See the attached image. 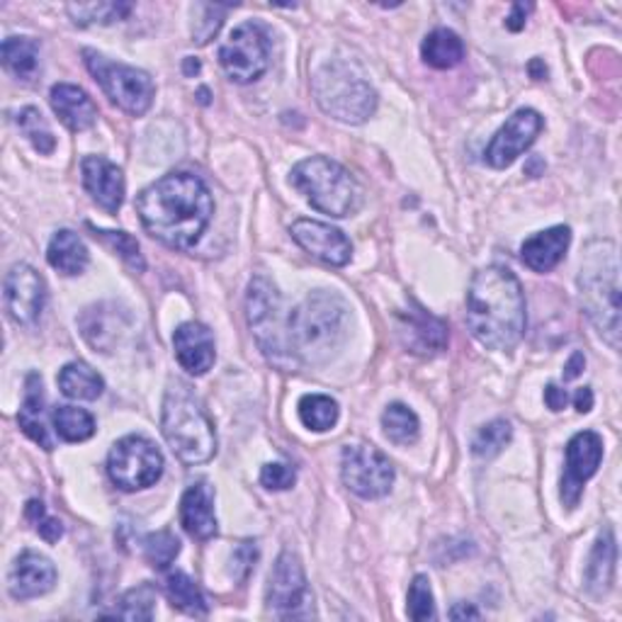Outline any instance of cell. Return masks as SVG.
<instances>
[{"label": "cell", "mask_w": 622, "mask_h": 622, "mask_svg": "<svg viewBox=\"0 0 622 622\" xmlns=\"http://www.w3.org/2000/svg\"><path fill=\"white\" fill-rule=\"evenodd\" d=\"M137 211L144 229L154 238L168 248L188 250L209 227L215 203L203 178L176 170L141 190Z\"/></svg>", "instance_id": "cell-1"}, {"label": "cell", "mask_w": 622, "mask_h": 622, "mask_svg": "<svg viewBox=\"0 0 622 622\" xmlns=\"http://www.w3.org/2000/svg\"><path fill=\"white\" fill-rule=\"evenodd\" d=\"M525 295L521 280L504 266L476 273L467 289V326L488 351H513L525 336Z\"/></svg>", "instance_id": "cell-2"}, {"label": "cell", "mask_w": 622, "mask_h": 622, "mask_svg": "<svg viewBox=\"0 0 622 622\" xmlns=\"http://www.w3.org/2000/svg\"><path fill=\"white\" fill-rule=\"evenodd\" d=\"M348 334V304L336 293L309 295L287 316L289 351L295 363H324Z\"/></svg>", "instance_id": "cell-3"}, {"label": "cell", "mask_w": 622, "mask_h": 622, "mask_svg": "<svg viewBox=\"0 0 622 622\" xmlns=\"http://www.w3.org/2000/svg\"><path fill=\"white\" fill-rule=\"evenodd\" d=\"M579 295L591 324L613 348H620V260L615 244L595 241L589 246L581 263Z\"/></svg>", "instance_id": "cell-4"}, {"label": "cell", "mask_w": 622, "mask_h": 622, "mask_svg": "<svg viewBox=\"0 0 622 622\" xmlns=\"http://www.w3.org/2000/svg\"><path fill=\"white\" fill-rule=\"evenodd\" d=\"M161 433L182 465H203L217 453V433L205 404L188 385H170L161 408Z\"/></svg>", "instance_id": "cell-5"}, {"label": "cell", "mask_w": 622, "mask_h": 622, "mask_svg": "<svg viewBox=\"0 0 622 622\" xmlns=\"http://www.w3.org/2000/svg\"><path fill=\"white\" fill-rule=\"evenodd\" d=\"M312 90L319 108L346 125H363L377 110V92L355 63H324L312 78Z\"/></svg>", "instance_id": "cell-6"}, {"label": "cell", "mask_w": 622, "mask_h": 622, "mask_svg": "<svg viewBox=\"0 0 622 622\" xmlns=\"http://www.w3.org/2000/svg\"><path fill=\"white\" fill-rule=\"evenodd\" d=\"M289 182L307 197L314 209L328 217H348L363 203V190L351 170L326 156L304 158L289 174Z\"/></svg>", "instance_id": "cell-7"}, {"label": "cell", "mask_w": 622, "mask_h": 622, "mask_svg": "<svg viewBox=\"0 0 622 622\" xmlns=\"http://www.w3.org/2000/svg\"><path fill=\"white\" fill-rule=\"evenodd\" d=\"M246 316L254 328L260 351L277 365H297L293 351H289L287 316H283V299L266 277H256L248 285L246 295Z\"/></svg>", "instance_id": "cell-8"}, {"label": "cell", "mask_w": 622, "mask_h": 622, "mask_svg": "<svg viewBox=\"0 0 622 622\" xmlns=\"http://www.w3.org/2000/svg\"><path fill=\"white\" fill-rule=\"evenodd\" d=\"M83 57L92 78H96L105 96H108L119 110L135 117L149 112L156 88L147 71H139L135 66L127 63H115L92 49H86Z\"/></svg>", "instance_id": "cell-9"}, {"label": "cell", "mask_w": 622, "mask_h": 622, "mask_svg": "<svg viewBox=\"0 0 622 622\" xmlns=\"http://www.w3.org/2000/svg\"><path fill=\"white\" fill-rule=\"evenodd\" d=\"M108 474L122 492H141L161 480L164 455L144 435H127L110 450Z\"/></svg>", "instance_id": "cell-10"}, {"label": "cell", "mask_w": 622, "mask_h": 622, "mask_svg": "<svg viewBox=\"0 0 622 622\" xmlns=\"http://www.w3.org/2000/svg\"><path fill=\"white\" fill-rule=\"evenodd\" d=\"M268 608L283 620L314 618V595L297 554L283 552L268 579Z\"/></svg>", "instance_id": "cell-11"}, {"label": "cell", "mask_w": 622, "mask_h": 622, "mask_svg": "<svg viewBox=\"0 0 622 622\" xmlns=\"http://www.w3.org/2000/svg\"><path fill=\"white\" fill-rule=\"evenodd\" d=\"M219 63L236 83H250L268 71L270 37L258 22H244L219 49Z\"/></svg>", "instance_id": "cell-12"}, {"label": "cell", "mask_w": 622, "mask_h": 622, "mask_svg": "<svg viewBox=\"0 0 622 622\" xmlns=\"http://www.w3.org/2000/svg\"><path fill=\"white\" fill-rule=\"evenodd\" d=\"M340 476L355 496L382 498L389 494L394 484V467L385 453L373 445L355 443L343 447Z\"/></svg>", "instance_id": "cell-13"}, {"label": "cell", "mask_w": 622, "mask_h": 622, "mask_svg": "<svg viewBox=\"0 0 622 622\" xmlns=\"http://www.w3.org/2000/svg\"><path fill=\"white\" fill-rule=\"evenodd\" d=\"M603 460V441L599 433L584 431L576 433L566 445V465L562 474V504L572 511L579 506L581 494H584V484L591 476L599 472Z\"/></svg>", "instance_id": "cell-14"}, {"label": "cell", "mask_w": 622, "mask_h": 622, "mask_svg": "<svg viewBox=\"0 0 622 622\" xmlns=\"http://www.w3.org/2000/svg\"><path fill=\"white\" fill-rule=\"evenodd\" d=\"M6 309L18 326H34L47 304V283L28 263H18L3 283Z\"/></svg>", "instance_id": "cell-15"}, {"label": "cell", "mask_w": 622, "mask_h": 622, "mask_svg": "<svg viewBox=\"0 0 622 622\" xmlns=\"http://www.w3.org/2000/svg\"><path fill=\"white\" fill-rule=\"evenodd\" d=\"M542 117L540 112L523 108L509 117V122L501 127L492 144L486 147V164L492 168H509L515 158L527 151L535 144L537 135L542 131Z\"/></svg>", "instance_id": "cell-16"}, {"label": "cell", "mask_w": 622, "mask_h": 622, "mask_svg": "<svg viewBox=\"0 0 622 622\" xmlns=\"http://www.w3.org/2000/svg\"><path fill=\"white\" fill-rule=\"evenodd\" d=\"M289 231H293L295 241L307 250L309 256L326 263V266L343 268L351 263L353 244L348 241L346 234L330 227V224L316 219H297Z\"/></svg>", "instance_id": "cell-17"}, {"label": "cell", "mask_w": 622, "mask_h": 622, "mask_svg": "<svg viewBox=\"0 0 622 622\" xmlns=\"http://www.w3.org/2000/svg\"><path fill=\"white\" fill-rule=\"evenodd\" d=\"M57 584V566L39 552H22L8 574V591L16 601H30L49 593Z\"/></svg>", "instance_id": "cell-18"}, {"label": "cell", "mask_w": 622, "mask_h": 622, "mask_svg": "<svg viewBox=\"0 0 622 622\" xmlns=\"http://www.w3.org/2000/svg\"><path fill=\"white\" fill-rule=\"evenodd\" d=\"M399 336L404 346L418 355L438 353L447 346L445 322L435 319L433 314H428L416 302H412L408 312L399 314Z\"/></svg>", "instance_id": "cell-19"}, {"label": "cell", "mask_w": 622, "mask_h": 622, "mask_svg": "<svg viewBox=\"0 0 622 622\" xmlns=\"http://www.w3.org/2000/svg\"><path fill=\"white\" fill-rule=\"evenodd\" d=\"M83 185L105 211H117L125 200V176L105 156H86L81 164Z\"/></svg>", "instance_id": "cell-20"}, {"label": "cell", "mask_w": 622, "mask_h": 622, "mask_svg": "<svg viewBox=\"0 0 622 622\" xmlns=\"http://www.w3.org/2000/svg\"><path fill=\"white\" fill-rule=\"evenodd\" d=\"M174 348L180 367L195 377L209 373L215 365V336L205 324L188 322L178 326L174 334Z\"/></svg>", "instance_id": "cell-21"}, {"label": "cell", "mask_w": 622, "mask_h": 622, "mask_svg": "<svg viewBox=\"0 0 622 622\" xmlns=\"http://www.w3.org/2000/svg\"><path fill=\"white\" fill-rule=\"evenodd\" d=\"M180 523L190 537L207 542L219 533L215 513V492L207 482H197L185 488L180 498Z\"/></svg>", "instance_id": "cell-22"}, {"label": "cell", "mask_w": 622, "mask_h": 622, "mask_svg": "<svg viewBox=\"0 0 622 622\" xmlns=\"http://www.w3.org/2000/svg\"><path fill=\"white\" fill-rule=\"evenodd\" d=\"M127 324L129 316L117 304H96L81 316V334L96 351L112 353L127 334Z\"/></svg>", "instance_id": "cell-23"}, {"label": "cell", "mask_w": 622, "mask_h": 622, "mask_svg": "<svg viewBox=\"0 0 622 622\" xmlns=\"http://www.w3.org/2000/svg\"><path fill=\"white\" fill-rule=\"evenodd\" d=\"M49 102L61 122L71 131H76V135L96 125L98 108L83 88L71 83H57L49 92Z\"/></svg>", "instance_id": "cell-24"}, {"label": "cell", "mask_w": 622, "mask_h": 622, "mask_svg": "<svg viewBox=\"0 0 622 622\" xmlns=\"http://www.w3.org/2000/svg\"><path fill=\"white\" fill-rule=\"evenodd\" d=\"M572 244V231L569 227H552L527 238L521 246V258L535 273H550L557 268L566 256V248Z\"/></svg>", "instance_id": "cell-25"}, {"label": "cell", "mask_w": 622, "mask_h": 622, "mask_svg": "<svg viewBox=\"0 0 622 622\" xmlns=\"http://www.w3.org/2000/svg\"><path fill=\"white\" fill-rule=\"evenodd\" d=\"M20 431L28 435L30 441H34L39 447L55 450V441H51L49 428L45 423V387L42 377L37 373H30L24 379V402L18 414Z\"/></svg>", "instance_id": "cell-26"}, {"label": "cell", "mask_w": 622, "mask_h": 622, "mask_svg": "<svg viewBox=\"0 0 622 622\" xmlns=\"http://www.w3.org/2000/svg\"><path fill=\"white\" fill-rule=\"evenodd\" d=\"M618 562V545L611 527H603L599 540H595L593 552L586 566V589L591 595H603L611 591Z\"/></svg>", "instance_id": "cell-27"}, {"label": "cell", "mask_w": 622, "mask_h": 622, "mask_svg": "<svg viewBox=\"0 0 622 622\" xmlns=\"http://www.w3.org/2000/svg\"><path fill=\"white\" fill-rule=\"evenodd\" d=\"M47 260L49 266L63 273V275H81L88 263H90V254L83 244V238L69 231L61 229L49 241V250H47Z\"/></svg>", "instance_id": "cell-28"}, {"label": "cell", "mask_w": 622, "mask_h": 622, "mask_svg": "<svg viewBox=\"0 0 622 622\" xmlns=\"http://www.w3.org/2000/svg\"><path fill=\"white\" fill-rule=\"evenodd\" d=\"M421 57L428 66H433V69L447 71L455 69V66H460L462 59H465V45H462V39L453 30L438 28L423 39Z\"/></svg>", "instance_id": "cell-29"}, {"label": "cell", "mask_w": 622, "mask_h": 622, "mask_svg": "<svg viewBox=\"0 0 622 622\" xmlns=\"http://www.w3.org/2000/svg\"><path fill=\"white\" fill-rule=\"evenodd\" d=\"M57 382H59L61 394L76 402H96L105 389L102 377L86 363L63 365Z\"/></svg>", "instance_id": "cell-30"}, {"label": "cell", "mask_w": 622, "mask_h": 622, "mask_svg": "<svg viewBox=\"0 0 622 622\" xmlns=\"http://www.w3.org/2000/svg\"><path fill=\"white\" fill-rule=\"evenodd\" d=\"M0 57L6 69L20 81H32L39 73V45L30 37H8Z\"/></svg>", "instance_id": "cell-31"}, {"label": "cell", "mask_w": 622, "mask_h": 622, "mask_svg": "<svg viewBox=\"0 0 622 622\" xmlns=\"http://www.w3.org/2000/svg\"><path fill=\"white\" fill-rule=\"evenodd\" d=\"M166 595H168L170 605L178 608V611H182V613H188V615L205 618L207 611H209L207 599H205V593L200 591V586H197L195 581L182 572L168 574Z\"/></svg>", "instance_id": "cell-32"}, {"label": "cell", "mask_w": 622, "mask_h": 622, "mask_svg": "<svg viewBox=\"0 0 622 622\" xmlns=\"http://www.w3.org/2000/svg\"><path fill=\"white\" fill-rule=\"evenodd\" d=\"M57 435L66 443H83L96 435V418L86 408L78 406H57L51 414Z\"/></svg>", "instance_id": "cell-33"}, {"label": "cell", "mask_w": 622, "mask_h": 622, "mask_svg": "<svg viewBox=\"0 0 622 622\" xmlns=\"http://www.w3.org/2000/svg\"><path fill=\"white\" fill-rule=\"evenodd\" d=\"M382 428L394 445H414L418 441V416L406 404H389L382 414Z\"/></svg>", "instance_id": "cell-34"}, {"label": "cell", "mask_w": 622, "mask_h": 622, "mask_svg": "<svg viewBox=\"0 0 622 622\" xmlns=\"http://www.w3.org/2000/svg\"><path fill=\"white\" fill-rule=\"evenodd\" d=\"M297 412L304 426L316 433L330 431L338 423V404L326 394L302 396Z\"/></svg>", "instance_id": "cell-35"}, {"label": "cell", "mask_w": 622, "mask_h": 622, "mask_svg": "<svg viewBox=\"0 0 622 622\" xmlns=\"http://www.w3.org/2000/svg\"><path fill=\"white\" fill-rule=\"evenodd\" d=\"M511 438H513L511 423L506 418H496L476 431L474 441H472V453L482 460L496 457L501 450L511 443Z\"/></svg>", "instance_id": "cell-36"}, {"label": "cell", "mask_w": 622, "mask_h": 622, "mask_svg": "<svg viewBox=\"0 0 622 622\" xmlns=\"http://www.w3.org/2000/svg\"><path fill=\"white\" fill-rule=\"evenodd\" d=\"M154 608H156V589L149 584H141L137 589L127 591L122 599H119V605L115 608L112 618L147 622L154 618Z\"/></svg>", "instance_id": "cell-37"}, {"label": "cell", "mask_w": 622, "mask_h": 622, "mask_svg": "<svg viewBox=\"0 0 622 622\" xmlns=\"http://www.w3.org/2000/svg\"><path fill=\"white\" fill-rule=\"evenodd\" d=\"M231 10V6H211L200 3L195 6V20H192V42L195 45H209L221 30L224 18Z\"/></svg>", "instance_id": "cell-38"}, {"label": "cell", "mask_w": 622, "mask_h": 622, "mask_svg": "<svg viewBox=\"0 0 622 622\" xmlns=\"http://www.w3.org/2000/svg\"><path fill=\"white\" fill-rule=\"evenodd\" d=\"M18 127H20L22 135L32 141V147L39 154H51V151L57 149V139H55V135H51L49 125L45 122L42 112H39L37 108L20 110Z\"/></svg>", "instance_id": "cell-39"}, {"label": "cell", "mask_w": 622, "mask_h": 622, "mask_svg": "<svg viewBox=\"0 0 622 622\" xmlns=\"http://www.w3.org/2000/svg\"><path fill=\"white\" fill-rule=\"evenodd\" d=\"M69 12L76 24H110L115 20H125L131 6L129 3H90V6H69Z\"/></svg>", "instance_id": "cell-40"}, {"label": "cell", "mask_w": 622, "mask_h": 622, "mask_svg": "<svg viewBox=\"0 0 622 622\" xmlns=\"http://www.w3.org/2000/svg\"><path fill=\"white\" fill-rule=\"evenodd\" d=\"M180 554V540L170 531H158L144 537V557L154 569H168Z\"/></svg>", "instance_id": "cell-41"}, {"label": "cell", "mask_w": 622, "mask_h": 622, "mask_svg": "<svg viewBox=\"0 0 622 622\" xmlns=\"http://www.w3.org/2000/svg\"><path fill=\"white\" fill-rule=\"evenodd\" d=\"M90 229H92V236L100 238L105 246H110L115 254H119V258H122L129 268H135L139 273L147 268L139 244L129 234H125V231H102V229H96V227H90Z\"/></svg>", "instance_id": "cell-42"}, {"label": "cell", "mask_w": 622, "mask_h": 622, "mask_svg": "<svg viewBox=\"0 0 622 622\" xmlns=\"http://www.w3.org/2000/svg\"><path fill=\"white\" fill-rule=\"evenodd\" d=\"M408 618L416 622H426V620H435L438 613H435V603H433V591H431V581L426 574L414 576L412 586H408Z\"/></svg>", "instance_id": "cell-43"}, {"label": "cell", "mask_w": 622, "mask_h": 622, "mask_svg": "<svg viewBox=\"0 0 622 622\" xmlns=\"http://www.w3.org/2000/svg\"><path fill=\"white\" fill-rule=\"evenodd\" d=\"M24 515H28V521L34 525V531L39 533V537L47 540V542H59L61 540L63 525H61V521L51 519L42 501L32 498L28 509H24Z\"/></svg>", "instance_id": "cell-44"}, {"label": "cell", "mask_w": 622, "mask_h": 622, "mask_svg": "<svg viewBox=\"0 0 622 622\" xmlns=\"http://www.w3.org/2000/svg\"><path fill=\"white\" fill-rule=\"evenodd\" d=\"M295 482V470L289 465H283V462H270V465H266L260 472V484L270 488V492H285V488H293Z\"/></svg>", "instance_id": "cell-45"}, {"label": "cell", "mask_w": 622, "mask_h": 622, "mask_svg": "<svg viewBox=\"0 0 622 622\" xmlns=\"http://www.w3.org/2000/svg\"><path fill=\"white\" fill-rule=\"evenodd\" d=\"M256 560H258L256 542H241V545H238V547L234 550L231 574H234L238 581H246V579L250 576V572H254Z\"/></svg>", "instance_id": "cell-46"}, {"label": "cell", "mask_w": 622, "mask_h": 622, "mask_svg": "<svg viewBox=\"0 0 622 622\" xmlns=\"http://www.w3.org/2000/svg\"><path fill=\"white\" fill-rule=\"evenodd\" d=\"M545 404H547L550 412H562V408L569 404V396L557 385H547V389H545Z\"/></svg>", "instance_id": "cell-47"}, {"label": "cell", "mask_w": 622, "mask_h": 622, "mask_svg": "<svg viewBox=\"0 0 622 622\" xmlns=\"http://www.w3.org/2000/svg\"><path fill=\"white\" fill-rule=\"evenodd\" d=\"M531 12V6H525V3H515L513 6V12H511V18L506 20V28L511 32H521L525 28V16Z\"/></svg>", "instance_id": "cell-48"}, {"label": "cell", "mask_w": 622, "mask_h": 622, "mask_svg": "<svg viewBox=\"0 0 622 622\" xmlns=\"http://www.w3.org/2000/svg\"><path fill=\"white\" fill-rule=\"evenodd\" d=\"M584 367H586V357L581 353H574L572 357H569V363L564 365V382L576 379L581 373H584Z\"/></svg>", "instance_id": "cell-49"}, {"label": "cell", "mask_w": 622, "mask_h": 622, "mask_svg": "<svg viewBox=\"0 0 622 622\" xmlns=\"http://www.w3.org/2000/svg\"><path fill=\"white\" fill-rule=\"evenodd\" d=\"M574 406H576V412L579 414H589L591 408H593V392L591 387H581L576 389L574 394Z\"/></svg>", "instance_id": "cell-50"}, {"label": "cell", "mask_w": 622, "mask_h": 622, "mask_svg": "<svg viewBox=\"0 0 622 622\" xmlns=\"http://www.w3.org/2000/svg\"><path fill=\"white\" fill-rule=\"evenodd\" d=\"M450 618L453 620H462V618H472V620H476V618H482V613L476 611L474 605H467V603H457L453 611H450Z\"/></svg>", "instance_id": "cell-51"}, {"label": "cell", "mask_w": 622, "mask_h": 622, "mask_svg": "<svg viewBox=\"0 0 622 622\" xmlns=\"http://www.w3.org/2000/svg\"><path fill=\"white\" fill-rule=\"evenodd\" d=\"M200 69H203L200 61L192 59V57H188V59L182 61V71H185V76H195V73H200Z\"/></svg>", "instance_id": "cell-52"}, {"label": "cell", "mask_w": 622, "mask_h": 622, "mask_svg": "<svg viewBox=\"0 0 622 622\" xmlns=\"http://www.w3.org/2000/svg\"><path fill=\"white\" fill-rule=\"evenodd\" d=\"M197 98H200L203 105H207V102H209V90H207V88H200V90H197Z\"/></svg>", "instance_id": "cell-53"}]
</instances>
